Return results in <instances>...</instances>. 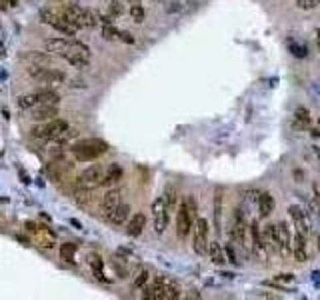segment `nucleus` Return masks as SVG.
<instances>
[{
  "instance_id": "1",
  "label": "nucleus",
  "mask_w": 320,
  "mask_h": 300,
  "mask_svg": "<svg viewBox=\"0 0 320 300\" xmlns=\"http://www.w3.org/2000/svg\"><path fill=\"white\" fill-rule=\"evenodd\" d=\"M108 150V144L102 138H80L70 146L72 156L78 162H92Z\"/></svg>"
},
{
  "instance_id": "2",
  "label": "nucleus",
  "mask_w": 320,
  "mask_h": 300,
  "mask_svg": "<svg viewBox=\"0 0 320 300\" xmlns=\"http://www.w3.org/2000/svg\"><path fill=\"white\" fill-rule=\"evenodd\" d=\"M60 56H62L68 64H72V66L86 68L88 62H90L92 52H90V48H88L84 42H78V40H74V38H68V42H66V46H64Z\"/></svg>"
},
{
  "instance_id": "3",
  "label": "nucleus",
  "mask_w": 320,
  "mask_h": 300,
  "mask_svg": "<svg viewBox=\"0 0 320 300\" xmlns=\"http://www.w3.org/2000/svg\"><path fill=\"white\" fill-rule=\"evenodd\" d=\"M38 16H40V20H42L44 24L52 26L54 30H58V32L64 34V36H74V34L78 32V28H76V26H74L72 22H68V20L64 18L62 12H56V10L48 8V6L40 8Z\"/></svg>"
},
{
  "instance_id": "4",
  "label": "nucleus",
  "mask_w": 320,
  "mask_h": 300,
  "mask_svg": "<svg viewBox=\"0 0 320 300\" xmlns=\"http://www.w3.org/2000/svg\"><path fill=\"white\" fill-rule=\"evenodd\" d=\"M66 132H68V122L62 118H52V120H46L32 128V136H36L40 140H58Z\"/></svg>"
},
{
  "instance_id": "5",
  "label": "nucleus",
  "mask_w": 320,
  "mask_h": 300,
  "mask_svg": "<svg viewBox=\"0 0 320 300\" xmlns=\"http://www.w3.org/2000/svg\"><path fill=\"white\" fill-rule=\"evenodd\" d=\"M210 226L206 218H196L194 228H192V250L198 256H206L208 254V244H210Z\"/></svg>"
},
{
  "instance_id": "6",
  "label": "nucleus",
  "mask_w": 320,
  "mask_h": 300,
  "mask_svg": "<svg viewBox=\"0 0 320 300\" xmlns=\"http://www.w3.org/2000/svg\"><path fill=\"white\" fill-rule=\"evenodd\" d=\"M58 102H60L58 92H54V90H36V92L20 96L18 106L22 110H28V108H36V106H42V104H58Z\"/></svg>"
},
{
  "instance_id": "7",
  "label": "nucleus",
  "mask_w": 320,
  "mask_h": 300,
  "mask_svg": "<svg viewBox=\"0 0 320 300\" xmlns=\"http://www.w3.org/2000/svg\"><path fill=\"white\" fill-rule=\"evenodd\" d=\"M26 74L30 78H34L36 82H42V84H62L66 80L64 72H60V70L48 66H38V64H30L26 68Z\"/></svg>"
},
{
  "instance_id": "8",
  "label": "nucleus",
  "mask_w": 320,
  "mask_h": 300,
  "mask_svg": "<svg viewBox=\"0 0 320 300\" xmlns=\"http://www.w3.org/2000/svg\"><path fill=\"white\" fill-rule=\"evenodd\" d=\"M248 232H250V226L246 222V214L242 212V208H236L234 214H232V230L230 236L236 244H240L242 248L248 244Z\"/></svg>"
},
{
  "instance_id": "9",
  "label": "nucleus",
  "mask_w": 320,
  "mask_h": 300,
  "mask_svg": "<svg viewBox=\"0 0 320 300\" xmlns=\"http://www.w3.org/2000/svg\"><path fill=\"white\" fill-rule=\"evenodd\" d=\"M104 172H106V170L100 166V164H92V166L84 168V170L78 174V178H76L78 188H90V190L98 188V186L102 184Z\"/></svg>"
},
{
  "instance_id": "10",
  "label": "nucleus",
  "mask_w": 320,
  "mask_h": 300,
  "mask_svg": "<svg viewBox=\"0 0 320 300\" xmlns=\"http://www.w3.org/2000/svg\"><path fill=\"white\" fill-rule=\"evenodd\" d=\"M288 216L292 218L296 232L304 234V236L310 234V228H312V224H310V214H308L300 204H290V206H288Z\"/></svg>"
},
{
  "instance_id": "11",
  "label": "nucleus",
  "mask_w": 320,
  "mask_h": 300,
  "mask_svg": "<svg viewBox=\"0 0 320 300\" xmlns=\"http://www.w3.org/2000/svg\"><path fill=\"white\" fill-rule=\"evenodd\" d=\"M250 246H252V252H254L256 258H260L262 262H266L268 260V248H266V244H264V236L260 232V224H258V220H252L250 222Z\"/></svg>"
},
{
  "instance_id": "12",
  "label": "nucleus",
  "mask_w": 320,
  "mask_h": 300,
  "mask_svg": "<svg viewBox=\"0 0 320 300\" xmlns=\"http://www.w3.org/2000/svg\"><path fill=\"white\" fill-rule=\"evenodd\" d=\"M194 222H196V220L192 218V214L188 212L186 204L180 202V206L176 208V234H178L180 238H186V236L192 232V228H194Z\"/></svg>"
},
{
  "instance_id": "13",
  "label": "nucleus",
  "mask_w": 320,
  "mask_h": 300,
  "mask_svg": "<svg viewBox=\"0 0 320 300\" xmlns=\"http://www.w3.org/2000/svg\"><path fill=\"white\" fill-rule=\"evenodd\" d=\"M152 214H154V230H156V234H162L168 226V216H170V210L164 202V196H160L152 202Z\"/></svg>"
},
{
  "instance_id": "14",
  "label": "nucleus",
  "mask_w": 320,
  "mask_h": 300,
  "mask_svg": "<svg viewBox=\"0 0 320 300\" xmlns=\"http://www.w3.org/2000/svg\"><path fill=\"white\" fill-rule=\"evenodd\" d=\"M120 200H122V190H118V188H110V190L102 196V200H100V214L106 218L110 212H114V210L118 208Z\"/></svg>"
},
{
  "instance_id": "15",
  "label": "nucleus",
  "mask_w": 320,
  "mask_h": 300,
  "mask_svg": "<svg viewBox=\"0 0 320 300\" xmlns=\"http://www.w3.org/2000/svg\"><path fill=\"white\" fill-rule=\"evenodd\" d=\"M166 282L168 278L166 276H156L154 282L150 286H144V298H150V300H166Z\"/></svg>"
},
{
  "instance_id": "16",
  "label": "nucleus",
  "mask_w": 320,
  "mask_h": 300,
  "mask_svg": "<svg viewBox=\"0 0 320 300\" xmlns=\"http://www.w3.org/2000/svg\"><path fill=\"white\" fill-rule=\"evenodd\" d=\"M276 238H278V252L282 256H290L292 254V244H290V226L288 222H278L276 224Z\"/></svg>"
},
{
  "instance_id": "17",
  "label": "nucleus",
  "mask_w": 320,
  "mask_h": 300,
  "mask_svg": "<svg viewBox=\"0 0 320 300\" xmlns=\"http://www.w3.org/2000/svg\"><path fill=\"white\" fill-rule=\"evenodd\" d=\"M54 116H58V104H42L32 110L30 118L36 122H46V120H52Z\"/></svg>"
},
{
  "instance_id": "18",
  "label": "nucleus",
  "mask_w": 320,
  "mask_h": 300,
  "mask_svg": "<svg viewBox=\"0 0 320 300\" xmlns=\"http://www.w3.org/2000/svg\"><path fill=\"white\" fill-rule=\"evenodd\" d=\"M144 228H146V216H144L142 212H136V214H132V216L128 218V222H126L128 236L136 238V236H140V234L144 232Z\"/></svg>"
},
{
  "instance_id": "19",
  "label": "nucleus",
  "mask_w": 320,
  "mask_h": 300,
  "mask_svg": "<svg viewBox=\"0 0 320 300\" xmlns=\"http://www.w3.org/2000/svg\"><path fill=\"white\" fill-rule=\"evenodd\" d=\"M128 218H130V204H124V202H120L118 208L106 216L110 226H122L124 222H128Z\"/></svg>"
},
{
  "instance_id": "20",
  "label": "nucleus",
  "mask_w": 320,
  "mask_h": 300,
  "mask_svg": "<svg viewBox=\"0 0 320 300\" xmlns=\"http://www.w3.org/2000/svg\"><path fill=\"white\" fill-rule=\"evenodd\" d=\"M222 212H224V192L222 188L216 190L214 194V230L222 232Z\"/></svg>"
},
{
  "instance_id": "21",
  "label": "nucleus",
  "mask_w": 320,
  "mask_h": 300,
  "mask_svg": "<svg viewBox=\"0 0 320 300\" xmlns=\"http://www.w3.org/2000/svg\"><path fill=\"white\" fill-rule=\"evenodd\" d=\"M256 208H258V216L260 218H268L274 210V198L268 194V192H260V198L256 202Z\"/></svg>"
},
{
  "instance_id": "22",
  "label": "nucleus",
  "mask_w": 320,
  "mask_h": 300,
  "mask_svg": "<svg viewBox=\"0 0 320 300\" xmlns=\"http://www.w3.org/2000/svg\"><path fill=\"white\" fill-rule=\"evenodd\" d=\"M122 166L120 164H110V168L104 172V178H102V184L100 186H114V184H118L120 180H122Z\"/></svg>"
},
{
  "instance_id": "23",
  "label": "nucleus",
  "mask_w": 320,
  "mask_h": 300,
  "mask_svg": "<svg viewBox=\"0 0 320 300\" xmlns=\"http://www.w3.org/2000/svg\"><path fill=\"white\" fill-rule=\"evenodd\" d=\"M262 236H264V244L268 248V252H278V238H276V224H266L264 230H262Z\"/></svg>"
},
{
  "instance_id": "24",
  "label": "nucleus",
  "mask_w": 320,
  "mask_h": 300,
  "mask_svg": "<svg viewBox=\"0 0 320 300\" xmlns=\"http://www.w3.org/2000/svg\"><path fill=\"white\" fill-rule=\"evenodd\" d=\"M208 256H210V260H212L216 266H222L224 262H226V256H224V246L218 242V240H212V242L208 244Z\"/></svg>"
},
{
  "instance_id": "25",
  "label": "nucleus",
  "mask_w": 320,
  "mask_h": 300,
  "mask_svg": "<svg viewBox=\"0 0 320 300\" xmlns=\"http://www.w3.org/2000/svg\"><path fill=\"white\" fill-rule=\"evenodd\" d=\"M288 50L294 58H306L308 56V46L304 42H298L294 36H288Z\"/></svg>"
},
{
  "instance_id": "26",
  "label": "nucleus",
  "mask_w": 320,
  "mask_h": 300,
  "mask_svg": "<svg viewBox=\"0 0 320 300\" xmlns=\"http://www.w3.org/2000/svg\"><path fill=\"white\" fill-rule=\"evenodd\" d=\"M88 264H90L92 272H94V276L100 280V282H110V280L104 276V272H102V266H104V264H102V258H100L98 254H94V252L88 254Z\"/></svg>"
},
{
  "instance_id": "27",
  "label": "nucleus",
  "mask_w": 320,
  "mask_h": 300,
  "mask_svg": "<svg viewBox=\"0 0 320 300\" xmlns=\"http://www.w3.org/2000/svg\"><path fill=\"white\" fill-rule=\"evenodd\" d=\"M22 60L38 64V66H48L50 64V56H46L42 52H26V54H22Z\"/></svg>"
},
{
  "instance_id": "28",
  "label": "nucleus",
  "mask_w": 320,
  "mask_h": 300,
  "mask_svg": "<svg viewBox=\"0 0 320 300\" xmlns=\"http://www.w3.org/2000/svg\"><path fill=\"white\" fill-rule=\"evenodd\" d=\"M74 254H76V244H72V242H64L62 246H60V256H62L64 262L74 264V262H76Z\"/></svg>"
},
{
  "instance_id": "29",
  "label": "nucleus",
  "mask_w": 320,
  "mask_h": 300,
  "mask_svg": "<svg viewBox=\"0 0 320 300\" xmlns=\"http://www.w3.org/2000/svg\"><path fill=\"white\" fill-rule=\"evenodd\" d=\"M164 202H166V206H168L170 212L178 208V192H176L174 186H168V188L164 190Z\"/></svg>"
},
{
  "instance_id": "30",
  "label": "nucleus",
  "mask_w": 320,
  "mask_h": 300,
  "mask_svg": "<svg viewBox=\"0 0 320 300\" xmlns=\"http://www.w3.org/2000/svg\"><path fill=\"white\" fill-rule=\"evenodd\" d=\"M128 14H130V18H132L136 24H142V22H144V18H146V10H144V6H142V4H138V2H134V4L130 6Z\"/></svg>"
},
{
  "instance_id": "31",
  "label": "nucleus",
  "mask_w": 320,
  "mask_h": 300,
  "mask_svg": "<svg viewBox=\"0 0 320 300\" xmlns=\"http://www.w3.org/2000/svg\"><path fill=\"white\" fill-rule=\"evenodd\" d=\"M182 296V288H180V284L176 282V280H172V278H168V282H166V300H176Z\"/></svg>"
},
{
  "instance_id": "32",
  "label": "nucleus",
  "mask_w": 320,
  "mask_h": 300,
  "mask_svg": "<svg viewBox=\"0 0 320 300\" xmlns=\"http://www.w3.org/2000/svg\"><path fill=\"white\" fill-rule=\"evenodd\" d=\"M294 120H296V124L298 126H306V124H310V110L308 108H304V106H298L296 110H294Z\"/></svg>"
},
{
  "instance_id": "33",
  "label": "nucleus",
  "mask_w": 320,
  "mask_h": 300,
  "mask_svg": "<svg viewBox=\"0 0 320 300\" xmlns=\"http://www.w3.org/2000/svg\"><path fill=\"white\" fill-rule=\"evenodd\" d=\"M112 264H114V270H116V274H118L120 278H126L128 276V260L126 258H122V256H114Z\"/></svg>"
},
{
  "instance_id": "34",
  "label": "nucleus",
  "mask_w": 320,
  "mask_h": 300,
  "mask_svg": "<svg viewBox=\"0 0 320 300\" xmlns=\"http://www.w3.org/2000/svg\"><path fill=\"white\" fill-rule=\"evenodd\" d=\"M224 256H226V260H228L232 266H240V260H238V256H236V250H234V246H232L230 242L224 244Z\"/></svg>"
},
{
  "instance_id": "35",
  "label": "nucleus",
  "mask_w": 320,
  "mask_h": 300,
  "mask_svg": "<svg viewBox=\"0 0 320 300\" xmlns=\"http://www.w3.org/2000/svg\"><path fill=\"white\" fill-rule=\"evenodd\" d=\"M148 280H150V272L144 268V270H140V272H138V276L134 278L132 288H136V290H138V288H144V286L148 284Z\"/></svg>"
},
{
  "instance_id": "36",
  "label": "nucleus",
  "mask_w": 320,
  "mask_h": 300,
  "mask_svg": "<svg viewBox=\"0 0 320 300\" xmlns=\"http://www.w3.org/2000/svg\"><path fill=\"white\" fill-rule=\"evenodd\" d=\"M90 192H92L90 188H78V190H76V204H78V206H88L90 200H92Z\"/></svg>"
},
{
  "instance_id": "37",
  "label": "nucleus",
  "mask_w": 320,
  "mask_h": 300,
  "mask_svg": "<svg viewBox=\"0 0 320 300\" xmlns=\"http://www.w3.org/2000/svg\"><path fill=\"white\" fill-rule=\"evenodd\" d=\"M102 36L106 40H120V30L112 24H102Z\"/></svg>"
},
{
  "instance_id": "38",
  "label": "nucleus",
  "mask_w": 320,
  "mask_h": 300,
  "mask_svg": "<svg viewBox=\"0 0 320 300\" xmlns=\"http://www.w3.org/2000/svg\"><path fill=\"white\" fill-rule=\"evenodd\" d=\"M182 202L186 204V208H188V212L192 214V218L196 220V216H198V202H196V198H194L192 194H188V196H184Z\"/></svg>"
},
{
  "instance_id": "39",
  "label": "nucleus",
  "mask_w": 320,
  "mask_h": 300,
  "mask_svg": "<svg viewBox=\"0 0 320 300\" xmlns=\"http://www.w3.org/2000/svg\"><path fill=\"white\" fill-rule=\"evenodd\" d=\"M124 12V6L118 2V0H110V4H108V14L114 18V16H120Z\"/></svg>"
},
{
  "instance_id": "40",
  "label": "nucleus",
  "mask_w": 320,
  "mask_h": 300,
  "mask_svg": "<svg viewBox=\"0 0 320 300\" xmlns=\"http://www.w3.org/2000/svg\"><path fill=\"white\" fill-rule=\"evenodd\" d=\"M292 256L298 262H306L308 260V250L306 248H292Z\"/></svg>"
},
{
  "instance_id": "41",
  "label": "nucleus",
  "mask_w": 320,
  "mask_h": 300,
  "mask_svg": "<svg viewBox=\"0 0 320 300\" xmlns=\"http://www.w3.org/2000/svg\"><path fill=\"white\" fill-rule=\"evenodd\" d=\"M296 4H298V8H302V10H312V8L318 6L320 0H296Z\"/></svg>"
},
{
  "instance_id": "42",
  "label": "nucleus",
  "mask_w": 320,
  "mask_h": 300,
  "mask_svg": "<svg viewBox=\"0 0 320 300\" xmlns=\"http://www.w3.org/2000/svg\"><path fill=\"white\" fill-rule=\"evenodd\" d=\"M274 282L276 284H286V282H294V274H288V272H284V274H278V276H274Z\"/></svg>"
},
{
  "instance_id": "43",
  "label": "nucleus",
  "mask_w": 320,
  "mask_h": 300,
  "mask_svg": "<svg viewBox=\"0 0 320 300\" xmlns=\"http://www.w3.org/2000/svg\"><path fill=\"white\" fill-rule=\"evenodd\" d=\"M120 40L126 42V44H134V36L130 32H122V30H120Z\"/></svg>"
},
{
  "instance_id": "44",
  "label": "nucleus",
  "mask_w": 320,
  "mask_h": 300,
  "mask_svg": "<svg viewBox=\"0 0 320 300\" xmlns=\"http://www.w3.org/2000/svg\"><path fill=\"white\" fill-rule=\"evenodd\" d=\"M312 190H314V200L320 204V184H314V186H312Z\"/></svg>"
},
{
  "instance_id": "45",
  "label": "nucleus",
  "mask_w": 320,
  "mask_h": 300,
  "mask_svg": "<svg viewBox=\"0 0 320 300\" xmlns=\"http://www.w3.org/2000/svg\"><path fill=\"white\" fill-rule=\"evenodd\" d=\"M24 226H26V230H28V232H38V228H36V224H34V222H26Z\"/></svg>"
},
{
  "instance_id": "46",
  "label": "nucleus",
  "mask_w": 320,
  "mask_h": 300,
  "mask_svg": "<svg viewBox=\"0 0 320 300\" xmlns=\"http://www.w3.org/2000/svg\"><path fill=\"white\" fill-rule=\"evenodd\" d=\"M312 90H314V92L318 94V98H320V80H316V82L312 84Z\"/></svg>"
},
{
  "instance_id": "47",
  "label": "nucleus",
  "mask_w": 320,
  "mask_h": 300,
  "mask_svg": "<svg viewBox=\"0 0 320 300\" xmlns=\"http://www.w3.org/2000/svg\"><path fill=\"white\" fill-rule=\"evenodd\" d=\"M180 6H178V2H172V6H168V12H176Z\"/></svg>"
},
{
  "instance_id": "48",
  "label": "nucleus",
  "mask_w": 320,
  "mask_h": 300,
  "mask_svg": "<svg viewBox=\"0 0 320 300\" xmlns=\"http://www.w3.org/2000/svg\"><path fill=\"white\" fill-rule=\"evenodd\" d=\"M10 4H8V0H0V10H6Z\"/></svg>"
},
{
  "instance_id": "49",
  "label": "nucleus",
  "mask_w": 320,
  "mask_h": 300,
  "mask_svg": "<svg viewBox=\"0 0 320 300\" xmlns=\"http://www.w3.org/2000/svg\"><path fill=\"white\" fill-rule=\"evenodd\" d=\"M316 44H318V50H320V30H316Z\"/></svg>"
},
{
  "instance_id": "50",
  "label": "nucleus",
  "mask_w": 320,
  "mask_h": 300,
  "mask_svg": "<svg viewBox=\"0 0 320 300\" xmlns=\"http://www.w3.org/2000/svg\"><path fill=\"white\" fill-rule=\"evenodd\" d=\"M8 4H10V6H16V4H18V0H8Z\"/></svg>"
},
{
  "instance_id": "51",
  "label": "nucleus",
  "mask_w": 320,
  "mask_h": 300,
  "mask_svg": "<svg viewBox=\"0 0 320 300\" xmlns=\"http://www.w3.org/2000/svg\"><path fill=\"white\" fill-rule=\"evenodd\" d=\"M318 250H320V234H318Z\"/></svg>"
},
{
  "instance_id": "52",
  "label": "nucleus",
  "mask_w": 320,
  "mask_h": 300,
  "mask_svg": "<svg viewBox=\"0 0 320 300\" xmlns=\"http://www.w3.org/2000/svg\"><path fill=\"white\" fill-rule=\"evenodd\" d=\"M128 2H140V0H128Z\"/></svg>"
}]
</instances>
